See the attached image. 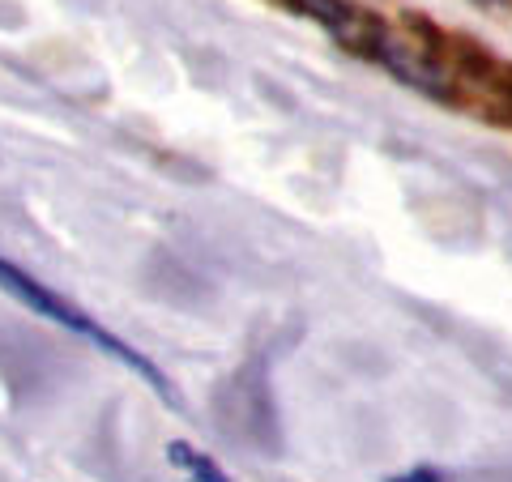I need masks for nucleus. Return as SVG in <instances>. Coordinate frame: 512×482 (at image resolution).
<instances>
[{"label":"nucleus","instance_id":"1","mask_svg":"<svg viewBox=\"0 0 512 482\" xmlns=\"http://www.w3.org/2000/svg\"><path fill=\"white\" fill-rule=\"evenodd\" d=\"M0 291L5 295H13L22 303V308H30V312H39L43 320H52V325H60V329H69V333H77V337H86V342H94L99 350H107L111 359H120L128 372H137L146 384H154V393L163 397V401H175V393H171V380L158 372V367L146 359V355H137L128 342H120L116 333H107L103 325H94V320L86 316V312H77L69 299H60L52 286H43V282H35L26 269H18L13 261H5L0 256Z\"/></svg>","mask_w":512,"mask_h":482},{"label":"nucleus","instance_id":"4","mask_svg":"<svg viewBox=\"0 0 512 482\" xmlns=\"http://www.w3.org/2000/svg\"><path fill=\"white\" fill-rule=\"evenodd\" d=\"M167 457H171L175 470H184L192 482H231L227 474L218 470L214 457H205L201 448H192L188 440H171V444H167Z\"/></svg>","mask_w":512,"mask_h":482},{"label":"nucleus","instance_id":"2","mask_svg":"<svg viewBox=\"0 0 512 482\" xmlns=\"http://www.w3.org/2000/svg\"><path fill=\"white\" fill-rule=\"evenodd\" d=\"M406 26L419 35V43H410L406 35H393V30H384V39H380L372 60L380 64V69H389L397 82H406L410 90L431 94V99L448 103V99H453V77H448V69L440 64V47L427 43V39H436V30L423 26L419 18H406Z\"/></svg>","mask_w":512,"mask_h":482},{"label":"nucleus","instance_id":"6","mask_svg":"<svg viewBox=\"0 0 512 482\" xmlns=\"http://www.w3.org/2000/svg\"><path fill=\"white\" fill-rule=\"evenodd\" d=\"M504 94H508V103H512V82H504Z\"/></svg>","mask_w":512,"mask_h":482},{"label":"nucleus","instance_id":"3","mask_svg":"<svg viewBox=\"0 0 512 482\" xmlns=\"http://www.w3.org/2000/svg\"><path fill=\"white\" fill-rule=\"evenodd\" d=\"M286 5L299 9L303 18H312L316 26H325L350 56H363V60L376 56L384 30H389L372 9H359L350 0H286Z\"/></svg>","mask_w":512,"mask_h":482},{"label":"nucleus","instance_id":"5","mask_svg":"<svg viewBox=\"0 0 512 482\" xmlns=\"http://www.w3.org/2000/svg\"><path fill=\"white\" fill-rule=\"evenodd\" d=\"M393 482H440V474H431V470H414V474L393 478Z\"/></svg>","mask_w":512,"mask_h":482}]
</instances>
